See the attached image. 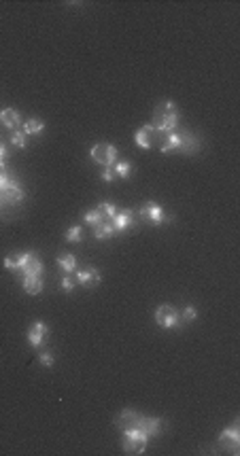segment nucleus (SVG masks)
I'll list each match as a JSON object with an SVG mask.
<instances>
[{"mask_svg":"<svg viewBox=\"0 0 240 456\" xmlns=\"http://www.w3.org/2000/svg\"><path fill=\"white\" fill-rule=\"evenodd\" d=\"M179 126V110H177V104L170 102V100H164L159 102L155 106V121H153V128L162 134H170V132H175Z\"/></svg>","mask_w":240,"mask_h":456,"instance_id":"nucleus-1","label":"nucleus"},{"mask_svg":"<svg viewBox=\"0 0 240 456\" xmlns=\"http://www.w3.org/2000/svg\"><path fill=\"white\" fill-rule=\"evenodd\" d=\"M47 337H49V327L45 325L43 320H36L30 325V329H28V341H30V346L32 348H41Z\"/></svg>","mask_w":240,"mask_h":456,"instance_id":"nucleus-8","label":"nucleus"},{"mask_svg":"<svg viewBox=\"0 0 240 456\" xmlns=\"http://www.w3.org/2000/svg\"><path fill=\"white\" fill-rule=\"evenodd\" d=\"M19 270L24 272V276H41L43 274V261L36 257L32 251L19 255Z\"/></svg>","mask_w":240,"mask_h":456,"instance_id":"nucleus-7","label":"nucleus"},{"mask_svg":"<svg viewBox=\"0 0 240 456\" xmlns=\"http://www.w3.org/2000/svg\"><path fill=\"white\" fill-rule=\"evenodd\" d=\"M0 195H3V202H7V204H19L24 199V189L13 180V183L9 185Z\"/></svg>","mask_w":240,"mask_h":456,"instance_id":"nucleus-14","label":"nucleus"},{"mask_svg":"<svg viewBox=\"0 0 240 456\" xmlns=\"http://www.w3.org/2000/svg\"><path fill=\"white\" fill-rule=\"evenodd\" d=\"M113 234H115L113 223H100V225L94 230V238H96V240H107V238H111Z\"/></svg>","mask_w":240,"mask_h":456,"instance_id":"nucleus-19","label":"nucleus"},{"mask_svg":"<svg viewBox=\"0 0 240 456\" xmlns=\"http://www.w3.org/2000/svg\"><path fill=\"white\" fill-rule=\"evenodd\" d=\"M155 322L162 329H179L181 327V316H179L177 308L164 303V306H159L155 310Z\"/></svg>","mask_w":240,"mask_h":456,"instance_id":"nucleus-5","label":"nucleus"},{"mask_svg":"<svg viewBox=\"0 0 240 456\" xmlns=\"http://www.w3.org/2000/svg\"><path fill=\"white\" fill-rule=\"evenodd\" d=\"M138 418H140V414H136L134 410H123L121 414H117V418H115V424L121 426L123 431H126V429H134L136 422H138Z\"/></svg>","mask_w":240,"mask_h":456,"instance_id":"nucleus-12","label":"nucleus"},{"mask_svg":"<svg viewBox=\"0 0 240 456\" xmlns=\"http://www.w3.org/2000/svg\"><path fill=\"white\" fill-rule=\"evenodd\" d=\"M181 320H185V322H191V320H196V316H198V310L194 308V306H187L183 312H181Z\"/></svg>","mask_w":240,"mask_h":456,"instance_id":"nucleus-28","label":"nucleus"},{"mask_svg":"<svg viewBox=\"0 0 240 456\" xmlns=\"http://www.w3.org/2000/svg\"><path fill=\"white\" fill-rule=\"evenodd\" d=\"M96 210H98L102 216H109V218H115V214L119 212L117 206L111 204V202H102V204H98V208H96Z\"/></svg>","mask_w":240,"mask_h":456,"instance_id":"nucleus-21","label":"nucleus"},{"mask_svg":"<svg viewBox=\"0 0 240 456\" xmlns=\"http://www.w3.org/2000/svg\"><path fill=\"white\" fill-rule=\"evenodd\" d=\"M11 145H15L17 149H26V147H28V142H26V134H24V132H17V130H13V132H11Z\"/></svg>","mask_w":240,"mask_h":456,"instance_id":"nucleus-25","label":"nucleus"},{"mask_svg":"<svg viewBox=\"0 0 240 456\" xmlns=\"http://www.w3.org/2000/svg\"><path fill=\"white\" fill-rule=\"evenodd\" d=\"M113 170H115V176H119V178H128V176H130L132 166H130V161H117V164L113 166Z\"/></svg>","mask_w":240,"mask_h":456,"instance_id":"nucleus-22","label":"nucleus"},{"mask_svg":"<svg viewBox=\"0 0 240 456\" xmlns=\"http://www.w3.org/2000/svg\"><path fill=\"white\" fill-rule=\"evenodd\" d=\"M92 159L96 161V164H102L104 168H107V166H115V164H117V149H115L113 145H107V142H104V145H102V142H100V145H94L92 147Z\"/></svg>","mask_w":240,"mask_h":456,"instance_id":"nucleus-6","label":"nucleus"},{"mask_svg":"<svg viewBox=\"0 0 240 456\" xmlns=\"http://www.w3.org/2000/svg\"><path fill=\"white\" fill-rule=\"evenodd\" d=\"M24 291L30 293V295H38L43 291L41 276H24Z\"/></svg>","mask_w":240,"mask_h":456,"instance_id":"nucleus-16","label":"nucleus"},{"mask_svg":"<svg viewBox=\"0 0 240 456\" xmlns=\"http://www.w3.org/2000/svg\"><path fill=\"white\" fill-rule=\"evenodd\" d=\"M0 206H3V195H0Z\"/></svg>","mask_w":240,"mask_h":456,"instance_id":"nucleus-33","label":"nucleus"},{"mask_svg":"<svg viewBox=\"0 0 240 456\" xmlns=\"http://www.w3.org/2000/svg\"><path fill=\"white\" fill-rule=\"evenodd\" d=\"M100 178L104 180V183H111V180H115L117 176H115V170H113V166H107L102 170V174H100Z\"/></svg>","mask_w":240,"mask_h":456,"instance_id":"nucleus-31","label":"nucleus"},{"mask_svg":"<svg viewBox=\"0 0 240 456\" xmlns=\"http://www.w3.org/2000/svg\"><path fill=\"white\" fill-rule=\"evenodd\" d=\"M76 284H81V287H88V289H94L100 284V272L96 268H88V270H79L76 272Z\"/></svg>","mask_w":240,"mask_h":456,"instance_id":"nucleus-10","label":"nucleus"},{"mask_svg":"<svg viewBox=\"0 0 240 456\" xmlns=\"http://www.w3.org/2000/svg\"><path fill=\"white\" fill-rule=\"evenodd\" d=\"M138 214H140L142 221L149 223V225H164V223L172 221V216H168L164 208H162L159 204H155V202H145L140 206Z\"/></svg>","mask_w":240,"mask_h":456,"instance_id":"nucleus-4","label":"nucleus"},{"mask_svg":"<svg viewBox=\"0 0 240 456\" xmlns=\"http://www.w3.org/2000/svg\"><path fill=\"white\" fill-rule=\"evenodd\" d=\"M45 132V121H41V119H28L26 123H24V134L28 136H38V134H43Z\"/></svg>","mask_w":240,"mask_h":456,"instance_id":"nucleus-17","label":"nucleus"},{"mask_svg":"<svg viewBox=\"0 0 240 456\" xmlns=\"http://www.w3.org/2000/svg\"><path fill=\"white\" fill-rule=\"evenodd\" d=\"M102 218H104V216H102L98 210H88V212L83 214V221L88 223V225H94V227H98V225L102 223Z\"/></svg>","mask_w":240,"mask_h":456,"instance_id":"nucleus-24","label":"nucleus"},{"mask_svg":"<svg viewBox=\"0 0 240 456\" xmlns=\"http://www.w3.org/2000/svg\"><path fill=\"white\" fill-rule=\"evenodd\" d=\"M200 147V140L191 134H181V132H170L164 138L162 145V153H170V151H181V153H196Z\"/></svg>","mask_w":240,"mask_h":456,"instance_id":"nucleus-2","label":"nucleus"},{"mask_svg":"<svg viewBox=\"0 0 240 456\" xmlns=\"http://www.w3.org/2000/svg\"><path fill=\"white\" fill-rule=\"evenodd\" d=\"M134 429H140L142 433H147V437H155V435L162 433V429H164V422H162V418H145V416H140Z\"/></svg>","mask_w":240,"mask_h":456,"instance_id":"nucleus-9","label":"nucleus"},{"mask_svg":"<svg viewBox=\"0 0 240 456\" xmlns=\"http://www.w3.org/2000/svg\"><path fill=\"white\" fill-rule=\"evenodd\" d=\"M11 183H13V176L9 174L5 168H0V193H3L5 189H7L9 185H11Z\"/></svg>","mask_w":240,"mask_h":456,"instance_id":"nucleus-27","label":"nucleus"},{"mask_svg":"<svg viewBox=\"0 0 240 456\" xmlns=\"http://www.w3.org/2000/svg\"><path fill=\"white\" fill-rule=\"evenodd\" d=\"M57 265H60V270H64V272H74L76 270V257L70 253L60 255V257H57Z\"/></svg>","mask_w":240,"mask_h":456,"instance_id":"nucleus-18","label":"nucleus"},{"mask_svg":"<svg viewBox=\"0 0 240 456\" xmlns=\"http://www.w3.org/2000/svg\"><path fill=\"white\" fill-rule=\"evenodd\" d=\"M147 433L140 429H126L123 431V450L126 454H142L147 448Z\"/></svg>","mask_w":240,"mask_h":456,"instance_id":"nucleus-3","label":"nucleus"},{"mask_svg":"<svg viewBox=\"0 0 240 456\" xmlns=\"http://www.w3.org/2000/svg\"><path fill=\"white\" fill-rule=\"evenodd\" d=\"M66 240L68 242H81L83 240V227L81 225H74V227H70L68 232H66V236H64Z\"/></svg>","mask_w":240,"mask_h":456,"instance_id":"nucleus-23","label":"nucleus"},{"mask_svg":"<svg viewBox=\"0 0 240 456\" xmlns=\"http://www.w3.org/2000/svg\"><path fill=\"white\" fill-rule=\"evenodd\" d=\"M132 225H134V210H130V208L119 210L117 214H115V218H113L115 232H126L128 227H132Z\"/></svg>","mask_w":240,"mask_h":456,"instance_id":"nucleus-11","label":"nucleus"},{"mask_svg":"<svg viewBox=\"0 0 240 456\" xmlns=\"http://www.w3.org/2000/svg\"><path fill=\"white\" fill-rule=\"evenodd\" d=\"M5 268L7 270H19V253H11L5 257Z\"/></svg>","mask_w":240,"mask_h":456,"instance_id":"nucleus-26","label":"nucleus"},{"mask_svg":"<svg viewBox=\"0 0 240 456\" xmlns=\"http://www.w3.org/2000/svg\"><path fill=\"white\" fill-rule=\"evenodd\" d=\"M19 121H22V115H19V110H15V108H5V110H0V123H3L5 128L15 130V128L19 126Z\"/></svg>","mask_w":240,"mask_h":456,"instance_id":"nucleus-15","label":"nucleus"},{"mask_svg":"<svg viewBox=\"0 0 240 456\" xmlns=\"http://www.w3.org/2000/svg\"><path fill=\"white\" fill-rule=\"evenodd\" d=\"M9 157V149L5 145H0V168H5V161Z\"/></svg>","mask_w":240,"mask_h":456,"instance_id":"nucleus-32","label":"nucleus"},{"mask_svg":"<svg viewBox=\"0 0 240 456\" xmlns=\"http://www.w3.org/2000/svg\"><path fill=\"white\" fill-rule=\"evenodd\" d=\"M74 287H76V280H72L70 276H66V278L60 280V289H62L64 293H70Z\"/></svg>","mask_w":240,"mask_h":456,"instance_id":"nucleus-29","label":"nucleus"},{"mask_svg":"<svg viewBox=\"0 0 240 456\" xmlns=\"http://www.w3.org/2000/svg\"><path fill=\"white\" fill-rule=\"evenodd\" d=\"M38 361H41V365L43 367H53L55 363V357L51 353H41V357H38Z\"/></svg>","mask_w":240,"mask_h":456,"instance_id":"nucleus-30","label":"nucleus"},{"mask_svg":"<svg viewBox=\"0 0 240 456\" xmlns=\"http://www.w3.org/2000/svg\"><path fill=\"white\" fill-rule=\"evenodd\" d=\"M219 441L221 443H229V448H232V452L236 454L238 452V445H240V431H238V426H229V429H225L221 435H219Z\"/></svg>","mask_w":240,"mask_h":456,"instance_id":"nucleus-13","label":"nucleus"},{"mask_svg":"<svg viewBox=\"0 0 240 456\" xmlns=\"http://www.w3.org/2000/svg\"><path fill=\"white\" fill-rule=\"evenodd\" d=\"M134 142H136V145L140 147V149H151V136H149V132H145V130H138L136 134H134Z\"/></svg>","mask_w":240,"mask_h":456,"instance_id":"nucleus-20","label":"nucleus"}]
</instances>
